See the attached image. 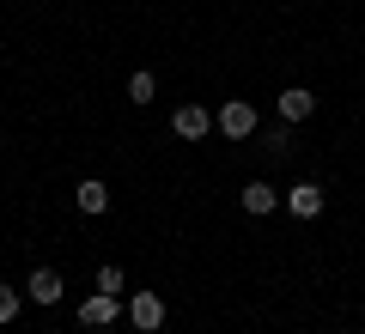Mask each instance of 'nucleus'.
<instances>
[{
	"instance_id": "9d476101",
	"label": "nucleus",
	"mask_w": 365,
	"mask_h": 334,
	"mask_svg": "<svg viewBox=\"0 0 365 334\" xmlns=\"http://www.w3.org/2000/svg\"><path fill=\"white\" fill-rule=\"evenodd\" d=\"M153 85H158L153 73H134V79H128V98H134V103H146V98H153Z\"/></svg>"
},
{
	"instance_id": "9b49d317",
	"label": "nucleus",
	"mask_w": 365,
	"mask_h": 334,
	"mask_svg": "<svg viewBox=\"0 0 365 334\" xmlns=\"http://www.w3.org/2000/svg\"><path fill=\"white\" fill-rule=\"evenodd\" d=\"M98 292H122V268H98Z\"/></svg>"
},
{
	"instance_id": "0eeeda50",
	"label": "nucleus",
	"mask_w": 365,
	"mask_h": 334,
	"mask_svg": "<svg viewBox=\"0 0 365 334\" xmlns=\"http://www.w3.org/2000/svg\"><path fill=\"white\" fill-rule=\"evenodd\" d=\"M25 292L37 298V304H61V273H55V268H37V273H31V286H25Z\"/></svg>"
},
{
	"instance_id": "423d86ee",
	"label": "nucleus",
	"mask_w": 365,
	"mask_h": 334,
	"mask_svg": "<svg viewBox=\"0 0 365 334\" xmlns=\"http://www.w3.org/2000/svg\"><path fill=\"white\" fill-rule=\"evenodd\" d=\"M311 110H317V98H311L304 85H287V91H280V122H304Z\"/></svg>"
},
{
	"instance_id": "7ed1b4c3",
	"label": "nucleus",
	"mask_w": 365,
	"mask_h": 334,
	"mask_svg": "<svg viewBox=\"0 0 365 334\" xmlns=\"http://www.w3.org/2000/svg\"><path fill=\"white\" fill-rule=\"evenodd\" d=\"M170 128H177L182 140H201V134L213 128V116H207V110H201V103H182L177 116H170Z\"/></svg>"
},
{
	"instance_id": "39448f33",
	"label": "nucleus",
	"mask_w": 365,
	"mask_h": 334,
	"mask_svg": "<svg viewBox=\"0 0 365 334\" xmlns=\"http://www.w3.org/2000/svg\"><path fill=\"white\" fill-rule=\"evenodd\" d=\"M287 207H292V219H317L323 213V189L317 182H299V189H287Z\"/></svg>"
},
{
	"instance_id": "f257e3e1",
	"label": "nucleus",
	"mask_w": 365,
	"mask_h": 334,
	"mask_svg": "<svg viewBox=\"0 0 365 334\" xmlns=\"http://www.w3.org/2000/svg\"><path fill=\"white\" fill-rule=\"evenodd\" d=\"M213 128H220L225 140H244V134H256V110H250L244 98H232V103L220 110V116H213Z\"/></svg>"
},
{
	"instance_id": "6e6552de",
	"label": "nucleus",
	"mask_w": 365,
	"mask_h": 334,
	"mask_svg": "<svg viewBox=\"0 0 365 334\" xmlns=\"http://www.w3.org/2000/svg\"><path fill=\"white\" fill-rule=\"evenodd\" d=\"M244 207H250V213H274V207H280V189H274V182H250Z\"/></svg>"
},
{
	"instance_id": "1a4fd4ad",
	"label": "nucleus",
	"mask_w": 365,
	"mask_h": 334,
	"mask_svg": "<svg viewBox=\"0 0 365 334\" xmlns=\"http://www.w3.org/2000/svg\"><path fill=\"white\" fill-rule=\"evenodd\" d=\"M73 201H79V213H104V207H110V189H104V182H79V194H73Z\"/></svg>"
},
{
	"instance_id": "f03ea898",
	"label": "nucleus",
	"mask_w": 365,
	"mask_h": 334,
	"mask_svg": "<svg viewBox=\"0 0 365 334\" xmlns=\"http://www.w3.org/2000/svg\"><path fill=\"white\" fill-rule=\"evenodd\" d=\"M116 316H122V298L116 292H91L86 304H79V328H110Z\"/></svg>"
},
{
	"instance_id": "20e7f679",
	"label": "nucleus",
	"mask_w": 365,
	"mask_h": 334,
	"mask_svg": "<svg viewBox=\"0 0 365 334\" xmlns=\"http://www.w3.org/2000/svg\"><path fill=\"white\" fill-rule=\"evenodd\" d=\"M128 316H134V328H146V334H153L158 322H165V304H158V292H134Z\"/></svg>"
},
{
	"instance_id": "f8f14e48",
	"label": "nucleus",
	"mask_w": 365,
	"mask_h": 334,
	"mask_svg": "<svg viewBox=\"0 0 365 334\" xmlns=\"http://www.w3.org/2000/svg\"><path fill=\"white\" fill-rule=\"evenodd\" d=\"M19 316V292H6V286H0V322H13Z\"/></svg>"
}]
</instances>
